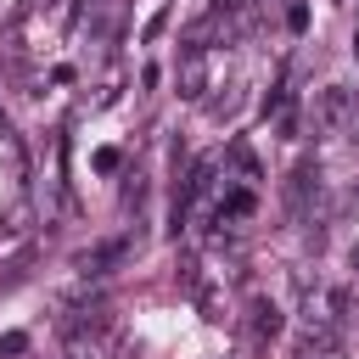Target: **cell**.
Returning <instances> with one entry per match:
<instances>
[{
  "label": "cell",
  "mask_w": 359,
  "mask_h": 359,
  "mask_svg": "<svg viewBox=\"0 0 359 359\" xmlns=\"http://www.w3.org/2000/svg\"><path fill=\"white\" fill-rule=\"evenodd\" d=\"M348 112H353V90H342V84H325V90L314 95V129H320V135L342 129V123H348Z\"/></svg>",
  "instance_id": "cell-1"
},
{
  "label": "cell",
  "mask_w": 359,
  "mask_h": 359,
  "mask_svg": "<svg viewBox=\"0 0 359 359\" xmlns=\"http://www.w3.org/2000/svg\"><path fill=\"white\" fill-rule=\"evenodd\" d=\"M252 331H258V337H275V331H280V314H275V303H258V309H252Z\"/></svg>",
  "instance_id": "cell-2"
}]
</instances>
